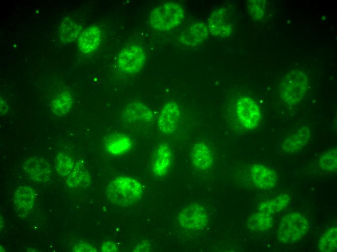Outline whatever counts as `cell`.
<instances>
[{
  "label": "cell",
  "instance_id": "1",
  "mask_svg": "<svg viewBox=\"0 0 337 252\" xmlns=\"http://www.w3.org/2000/svg\"><path fill=\"white\" fill-rule=\"evenodd\" d=\"M142 193L141 183L136 178L126 175L114 178L107 189V199L111 203L122 207L137 203L140 200Z\"/></svg>",
  "mask_w": 337,
  "mask_h": 252
},
{
  "label": "cell",
  "instance_id": "2",
  "mask_svg": "<svg viewBox=\"0 0 337 252\" xmlns=\"http://www.w3.org/2000/svg\"><path fill=\"white\" fill-rule=\"evenodd\" d=\"M308 86L307 78L299 69L289 72L279 86V94L286 103L293 105L300 102L304 96Z\"/></svg>",
  "mask_w": 337,
  "mask_h": 252
},
{
  "label": "cell",
  "instance_id": "3",
  "mask_svg": "<svg viewBox=\"0 0 337 252\" xmlns=\"http://www.w3.org/2000/svg\"><path fill=\"white\" fill-rule=\"evenodd\" d=\"M183 7L174 2H168L155 7L151 12L150 22L155 29L167 31L181 24L184 17Z\"/></svg>",
  "mask_w": 337,
  "mask_h": 252
},
{
  "label": "cell",
  "instance_id": "4",
  "mask_svg": "<svg viewBox=\"0 0 337 252\" xmlns=\"http://www.w3.org/2000/svg\"><path fill=\"white\" fill-rule=\"evenodd\" d=\"M308 228L309 221L304 215L298 213L288 214L280 220L278 239L285 244H292L300 240Z\"/></svg>",
  "mask_w": 337,
  "mask_h": 252
},
{
  "label": "cell",
  "instance_id": "5",
  "mask_svg": "<svg viewBox=\"0 0 337 252\" xmlns=\"http://www.w3.org/2000/svg\"><path fill=\"white\" fill-rule=\"evenodd\" d=\"M146 60V56L142 48L134 45L125 47L122 50L117 58V63L120 70L133 74L139 72Z\"/></svg>",
  "mask_w": 337,
  "mask_h": 252
},
{
  "label": "cell",
  "instance_id": "6",
  "mask_svg": "<svg viewBox=\"0 0 337 252\" xmlns=\"http://www.w3.org/2000/svg\"><path fill=\"white\" fill-rule=\"evenodd\" d=\"M209 215L205 208L199 204L189 205L180 212L179 221L184 228L191 230L204 229L208 223Z\"/></svg>",
  "mask_w": 337,
  "mask_h": 252
},
{
  "label": "cell",
  "instance_id": "7",
  "mask_svg": "<svg viewBox=\"0 0 337 252\" xmlns=\"http://www.w3.org/2000/svg\"><path fill=\"white\" fill-rule=\"evenodd\" d=\"M236 112L241 125L246 129H253L260 123L261 112L256 102L251 98H240L236 105Z\"/></svg>",
  "mask_w": 337,
  "mask_h": 252
},
{
  "label": "cell",
  "instance_id": "8",
  "mask_svg": "<svg viewBox=\"0 0 337 252\" xmlns=\"http://www.w3.org/2000/svg\"><path fill=\"white\" fill-rule=\"evenodd\" d=\"M123 121L133 126L141 127L151 124L154 116L151 110L144 103L134 101L125 107L123 114Z\"/></svg>",
  "mask_w": 337,
  "mask_h": 252
},
{
  "label": "cell",
  "instance_id": "9",
  "mask_svg": "<svg viewBox=\"0 0 337 252\" xmlns=\"http://www.w3.org/2000/svg\"><path fill=\"white\" fill-rule=\"evenodd\" d=\"M181 114L180 106L176 102L170 101L165 104L158 121L160 130L166 134L174 133L178 126Z\"/></svg>",
  "mask_w": 337,
  "mask_h": 252
},
{
  "label": "cell",
  "instance_id": "10",
  "mask_svg": "<svg viewBox=\"0 0 337 252\" xmlns=\"http://www.w3.org/2000/svg\"><path fill=\"white\" fill-rule=\"evenodd\" d=\"M229 13L224 8L216 10L209 16L208 28L212 35L226 38L232 32L233 28L229 18Z\"/></svg>",
  "mask_w": 337,
  "mask_h": 252
},
{
  "label": "cell",
  "instance_id": "11",
  "mask_svg": "<svg viewBox=\"0 0 337 252\" xmlns=\"http://www.w3.org/2000/svg\"><path fill=\"white\" fill-rule=\"evenodd\" d=\"M172 162V153L167 143L160 144L152 157L151 170L154 175L162 177L168 172Z\"/></svg>",
  "mask_w": 337,
  "mask_h": 252
},
{
  "label": "cell",
  "instance_id": "12",
  "mask_svg": "<svg viewBox=\"0 0 337 252\" xmlns=\"http://www.w3.org/2000/svg\"><path fill=\"white\" fill-rule=\"evenodd\" d=\"M250 175L255 186L263 189L275 187L278 180L276 172L260 164H256L252 166Z\"/></svg>",
  "mask_w": 337,
  "mask_h": 252
},
{
  "label": "cell",
  "instance_id": "13",
  "mask_svg": "<svg viewBox=\"0 0 337 252\" xmlns=\"http://www.w3.org/2000/svg\"><path fill=\"white\" fill-rule=\"evenodd\" d=\"M25 173L31 179L42 182L50 177V168L47 162L39 157L31 158L22 164Z\"/></svg>",
  "mask_w": 337,
  "mask_h": 252
},
{
  "label": "cell",
  "instance_id": "14",
  "mask_svg": "<svg viewBox=\"0 0 337 252\" xmlns=\"http://www.w3.org/2000/svg\"><path fill=\"white\" fill-rule=\"evenodd\" d=\"M311 137L310 128L306 126H301L285 139L282 144V149L287 153H297L306 145Z\"/></svg>",
  "mask_w": 337,
  "mask_h": 252
},
{
  "label": "cell",
  "instance_id": "15",
  "mask_svg": "<svg viewBox=\"0 0 337 252\" xmlns=\"http://www.w3.org/2000/svg\"><path fill=\"white\" fill-rule=\"evenodd\" d=\"M102 34L100 29L96 25H92L82 31L77 40L78 47L84 53H92L100 44Z\"/></svg>",
  "mask_w": 337,
  "mask_h": 252
},
{
  "label": "cell",
  "instance_id": "16",
  "mask_svg": "<svg viewBox=\"0 0 337 252\" xmlns=\"http://www.w3.org/2000/svg\"><path fill=\"white\" fill-rule=\"evenodd\" d=\"M131 139L124 134L111 135L106 141L105 148L107 152L112 156H121L128 152L132 148Z\"/></svg>",
  "mask_w": 337,
  "mask_h": 252
},
{
  "label": "cell",
  "instance_id": "17",
  "mask_svg": "<svg viewBox=\"0 0 337 252\" xmlns=\"http://www.w3.org/2000/svg\"><path fill=\"white\" fill-rule=\"evenodd\" d=\"M209 33L208 27L204 23H194L182 33L181 41L187 46H196L206 39Z\"/></svg>",
  "mask_w": 337,
  "mask_h": 252
},
{
  "label": "cell",
  "instance_id": "18",
  "mask_svg": "<svg viewBox=\"0 0 337 252\" xmlns=\"http://www.w3.org/2000/svg\"><path fill=\"white\" fill-rule=\"evenodd\" d=\"M192 162L199 170L209 169L213 164V158L209 148L203 142L196 143L192 151Z\"/></svg>",
  "mask_w": 337,
  "mask_h": 252
},
{
  "label": "cell",
  "instance_id": "19",
  "mask_svg": "<svg viewBox=\"0 0 337 252\" xmlns=\"http://www.w3.org/2000/svg\"><path fill=\"white\" fill-rule=\"evenodd\" d=\"M290 200L288 194L282 193L273 199L261 203L258 208L260 211L271 215L285 208Z\"/></svg>",
  "mask_w": 337,
  "mask_h": 252
},
{
  "label": "cell",
  "instance_id": "20",
  "mask_svg": "<svg viewBox=\"0 0 337 252\" xmlns=\"http://www.w3.org/2000/svg\"><path fill=\"white\" fill-rule=\"evenodd\" d=\"M34 201V192L30 187H20L15 193V204L16 207L21 210H30L33 205Z\"/></svg>",
  "mask_w": 337,
  "mask_h": 252
},
{
  "label": "cell",
  "instance_id": "21",
  "mask_svg": "<svg viewBox=\"0 0 337 252\" xmlns=\"http://www.w3.org/2000/svg\"><path fill=\"white\" fill-rule=\"evenodd\" d=\"M273 221L270 215L260 211L253 214L249 217L247 226L253 231L264 232L271 229Z\"/></svg>",
  "mask_w": 337,
  "mask_h": 252
},
{
  "label": "cell",
  "instance_id": "22",
  "mask_svg": "<svg viewBox=\"0 0 337 252\" xmlns=\"http://www.w3.org/2000/svg\"><path fill=\"white\" fill-rule=\"evenodd\" d=\"M60 32L61 40L67 43L74 41L79 37L82 31L79 24L65 17L61 21Z\"/></svg>",
  "mask_w": 337,
  "mask_h": 252
},
{
  "label": "cell",
  "instance_id": "23",
  "mask_svg": "<svg viewBox=\"0 0 337 252\" xmlns=\"http://www.w3.org/2000/svg\"><path fill=\"white\" fill-rule=\"evenodd\" d=\"M89 175L84 166L77 162L69 175L67 183L70 188L77 187L87 184Z\"/></svg>",
  "mask_w": 337,
  "mask_h": 252
},
{
  "label": "cell",
  "instance_id": "24",
  "mask_svg": "<svg viewBox=\"0 0 337 252\" xmlns=\"http://www.w3.org/2000/svg\"><path fill=\"white\" fill-rule=\"evenodd\" d=\"M72 103L70 93L65 92L55 98L53 102L52 110L54 114L62 117L69 112Z\"/></svg>",
  "mask_w": 337,
  "mask_h": 252
},
{
  "label": "cell",
  "instance_id": "25",
  "mask_svg": "<svg viewBox=\"0 0 337 252\" xmlns=\"http://www.w3.org/2000/svg\"><path fill=\"white\" fill-rule=\"evenodd\" d=\"M319 249L322 252H333L337 248V228L333 227L328 230L321 238Z\"/></svg>",
  "mask_w": 337,
  "mask_h": 252
},
{
  "label": "cell",
  "instance_id": "26",
  "mask_svg": "<svg viewBox=\"0 0 337 252\" xmlns=\"http://www.w3.org/2000/svg\"><path fill=\"white\" fill-rule=\"evenodd\" d=\"M319 164L325 171L336 172L337 168V150L334 147L325 152L320 157Z\"/></svg>",
  "mask_w": 337,
  "mask_h": 252
},
{
  "label": "cell",
  "instance_id": "27",
  "mask_svg": "<svg viewBox=\"0 0 337 252\" xmlns=\"http://www.w3.org/2000/svg\"><path fill=\"white\" fill-rule=\"evenodd\" d=\"M249 14L255 20L263 17L265 11V2L261 0H251L247 2Z\"/></svg>",
  "mask_w": 337,
  "mask_h": 252
},
{
  "label": "cell",
  "instance_id": "28",
  "mask_svg": "<svg viewBox=\"0 0 337 252\" xmlns=\"http://www.w3.org/2000/svg\"><path fill=\"white\" fill-rule=\"evenodd\" d=\"M73 168L74 161L70 156L62 154L58 155L57 170L61 175L65 176L70 173Z\"/></svg>",
  "mask_w": 337,
  "mask_h": 252
},
{
  "label": "cell",
  "instance_id": "29",
  "mask_svg": "<svg viewBox=\"0 0 337 252\" xmlns=\"http://www.w3.org/2000/svg\"><path fill=\"white\" fill-rule=\"evenodd\" d=\"M74 251L76 252H95L96 251L95 248L86 243H81L76 246L74 249Z\"/></svg>",
  "mask_w": 337,
  "mask_h": 252
},
{
  "label": "cell",
  "instance_id": "30",
  "mask_svg": "<svg viewBox=\"0 0 337 252\" xmlns=\"http://www.w3.org/2000/svg\"><path fill=\"white\" fill-rule=\"evenodd\" d=\"M101 247L102 252H116L118 250L115 244L110 241L103 243Z\"/></svg>",
  "mask_w": 337,
  "mask_h": 252
},
{
  "label": "cell",
  "instance_id": "31",
  "mask_svg": "<svg viewBox=\"0 0 337 252\" xmlns=\"http://www.w3.org/2000/svg\"><path fill=\"white\" fill-rule=\"evenodd\" d=\"M8 110L7 102L4 99H0V114L5 115Z\"/></svg>",
  "mask_w": 337,
  "mask_h": 252
}]
</instances>
